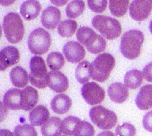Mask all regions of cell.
<instances>
[{
    "label": "cell",
    "instance_id": "4dcf8cb0",
    "mask_svg": "<svg viewBox=\"0 0 152 136\" xmlns=\"http://www.w3.org/2000/svg\"><path fill=\"white\" fill-rule=\"evenodd\" d=\"M80 121V118L74 116H68L62 122V132L66 135L73 136L74 128Z\"/></svg>",
    "mask_w": 152,
    "mask_h": 136
},
{
    "label": "cell",
    "instance_id": "b9f144b4",
    "mask_svg": "<svg viewBox=\"0 0 152 136\" xmlns=\"http://www.w3.org/2000/svg\"><path fill=\"white\" fill-rule=\"evenodd\" d=\"M62 136H66V135H62Z\"/></svg>",
    "mask_w": 152,
    "mask_h": 136
},
{
    "label": "cell",
    "instance_id": "6da1fadb",
    "mask_svg": "<svg viewBox=\"0 0 152 136\" xmlns=\"http://www.w3.org/2000/svg\"><path fill=\"white\" fill-rule=\"evenodd\" d=\"M144 42V34L139 30H131L123 35L120 43L122 54L129 60L138 57Z\"/></svg>",
    "mask_w": 152,
    "mask_h": 136
},
{
    "label": "cell",
    "instance_id": "836d02e7",
    "mask_svg": "<svg viewBox=\"0 0 152 136\" xmlns=\"http://www.w3.org/2000/svg\"><path fill=\"white\" fill-rule=\"evenodd\" d=\"M107 4L108 0H88V7L96 13H101L105 11Z\"/></svg>",
    "mask_w": 152,
    "mask_h": 136
},
{
    "label": "cell",
    "instance_id": "3957f363",
    "mask_svg": "<svg viewBox=\"0 0 152 136\" xmlns=\"http://www.w3.org/2000/svg\"><path fill=\"white\" fill-rule=\"evenodd\" d=\"M2 28L7 41L13 44L19 43L23 39L25 27L20 16L16 13H9L4 16Z\"/></svg>",
    "mask_w": 152,
    "mask_h": 136
},
{
    "label": "cell",
    "instance_id": "1f68e13d",
    "mask_svg": "<svg viewBox=\"0 0 152 136\" xmlns=\"http://www.w3.org/2000/svg\"><path fill=\"white\" fill-rule=\"evenodd\" d=\"M13 134L15 136H38L35 128L29 124L16 126Z\"/></svg>",
    "mask_w": 152,
    "mask_h": 136
},
{
    "label": "cell",
    "instance_id": "8d00e7d4",
    "mask_svg": "<svg viewBox=\"0 0 152 136\" xmlns=\"http://www.w3.org/2000/svg\"><path fill=\"white\" fill-rule=\"evenodd\" d=\"M50 1L54 5L58 6V7H61V6L65 5L68 2V0H50Z\"/></svg>",
    "mask_w": 152,
    "mask_h": 136
},
{
    "label": "cell",
    "instance_id": "ffe728a7",
    "mask_svg": "<svg viewBox=\"0 0 152 136\" xmlns=\"http://www.w3.org/2000/svg\"><path fill=\"white\" fill-rule=\"evenodd\" d=\"M4 107L9 110H21L22 104V90L19 89H11L7 91L3 98Z\"/></svg>",
    "mask_w": 152,
    "mask_h": 136
},
{
    "label": "cell",
    "instance_id": "d590c367",
    "mask_svg": "<svg viewBox=\"0 0 152 136\" xmlns=\"http://www.w3.org/2000/svg\"><path fill=\"white\" fill-rule=\"evenodd\" d=\"M142 75L145 80L152 83V62L148 63L142 70Z\"/></svg>",
    "mask_w": 152,
    "mask_h": 136
},
{
    "label": "cell",
    "instance_id": "d6986e66",
    "mask_svg": "<svg viewBox=\"0 0 152 136\" xmlns=\"http://www.w3.org/2000/svg\"><path fill=\"white\" fill-rule=\"evenodd\" d=\"M72 105L71 99L66 95L59 94L52 99L51 109L56 114L63 115L68 112Z\"/></svg>",
    "mask_w": 152,
    "mask_h": 136
},
{
    "label": "cell",
    "instance_id": "74e56055",
    "mask_svg": "<svg viewBox=\"0 0 152 136\" xmlns=\"http://www.w3.org/2000/svg\"><path fill=\"white\" fill-rule=\"evenodd\" d=\"M0 136H15L10 132V130L7 129H1L0 130Z\"/></svg>",
    "mask_w": 152,
    "mask_h": 136
},
{
    "label": "cell",
    "instance_id": "ba28073f",
    "mask_svg": "<svg viewBox=\"0 0 152 136\" xmlns=\"http://www.w3.org/2000/svg\"><path fill=\"white\" fill-rule=\"evenodd\" d=\"M89 116L91 121L101 129H111L117 124V115L102 106H96L91 109Z\"/></svg>",
    "mask_w": 152,
    "mask_h": 136
},
{
    "label": "cell",
    "instance_id": "2e32d148",
    "mask_svg": "<svg viewBox=\"0 0 152 136\" xmlns=\"http://www.w3.org/2000/svg\"><path fill=\"white\" fill-rule=\"evenodd\" d=\"M108 95L113 102L123 104L129 98V89L123 83H114L108 87Z\"/></svg>",
    "mask_w": 152,
    "mask_h": 136
},
{
    "label": "cell",
    "instance_id": "4fadbf2b",
    "mask_svg": "<svg viewBox=\"0 0 152 136\" xmlns=\"http://www.w3.org/2000/svg\"><path fill=\"white\" fill-rule=\"evenodd\" d=\"M61 12L59 9L53 6H49L43 10L41 22L43 26L49 30H53L60 23Z\"/></svg>",
    "mask_w": 152,
    "mask_h": 136
},
{
    "label": "cell",
    "instance_id": "f1b7e54d",
    "mask_svg": "<svg viewBox=\"0 0 152 136\" xmlns=\"http://www.w3.org/2000/svg\"><path fill=\"white\" fill-rule=\"evenodd\" d=\"M65 60L59 52H51L47 57L48 66L52 71H58L63 67Z\"/></svg>",
    "mask_w": 152,
    "mask_h": 136
},
{
    "label": "cell",
    "instance_id": "7c38bea8",
    "mask_svg": "<svg viewBox=\"0 0 152 136\" xmlns=\"http://www.w3.org/2000/svg\"><path fill=\"white\" fill-rule=\"evenodd\" d=\"M47 83L48 86L57 93L65 92L69 86L66 76L58 71H51L48 72Z\"/></svg>",
    "mask_w": 152,
    "mask_h": 136
},
{
    "label": "cell",
    "instance_id": "9a60e30c",
    "mask_svg": "<svg viewBox=\"0 0 152 136\" xmlns=\"http://www.w3.org/2000/svg\"><path fill=\"white\" fill-rule=\"evenodd\" d=\"M39 101V95L37 89L32 86H26L22 90V104L21 110L30 111L36 107Z\"/></svg>",
    "mask_w": 152,
    "mask_h": 136
},
{
    "label": "cell",
    "instance_id": "52a82bcc",
    "mask_svg": "<svg viewBox=\"0 0 152 136\" xmlns=\"http://www.w3.org/2000/svg\"><path fill=\"white\" fill-rule=\"evenodd\" d=\"M30 83L39 89L47 87L48 72L44 59L42 57H33L30 61Z\"/></svg>",
    "mask_w": 152,
    "mask_h": 136
},
{
    "label": "cell",
    "instance_id": "8fae6325",
    "mask_svg": "<svg viewBox=\"0 0 152 136\" xmlns=\"http://www.w3.org/2000/svg\"><path fill=\"white\" fill-rule=\"evenodd\" d=\"M63 54L68 62L77 63L85 57L86 51L81 43L76 41H70L64 46Z\"/></svg>",
    "mask_w": 152,
    "mask_h": 136
},
{
    "label": "cell",
    "instance_id": "277c9868",
    "mask_svg": "<svg viewBox=\"0 0 152 136\" xmlns=\"http://www.w3.org/2000/svg\"><path fill=\"white\" fill-rule=\"evenodd\" d=\"M115 65V59L110 54H102L91 64V76L97 82L105 81Z\"/></svg>",
    "mask_w": 152,
    "mask_h": 136
},
{
    "label": "cell",
    "instance_id": "e575fe53",
    "mask_svg": "<svg viewBox=\"0 0 152 136\" xmlns=\"http://www.w3.org/2000/svg\"><path fill=\"white\" fill-rule=\"evenodd\" d=\"M142 125L145 130L152 132V111L148 112L142 119Z\"/></svg>",
    "mask_w": 152,
    "mask_h": 136
},
{
    "label": "cell",
    "instance_id": "8992f818",
    "mask_svg": "<svg viewBox=\"0 0 152 136\" xmlns=\"http://www.w3.org/2000/svg\"><path fill=\"white\" fill-rule=\"evenodd\" d=\"M51 37L50 34L42 28L33 31L28 37V49L35 55H42L50 49Z\"/></svg>",
    "mask_w": 152,
    "mask_h": 136
},
{
    "label": "cell",
    "instance_id": "d6a6232c",
    "mask_svg": "<svg viewBox=\"0 0 152 136\" xmlns=\"http://www.w3.org/2000/svg\"><path fill=\"white\" fill-rule=\"evenodd\" d=\"M116 136H135L136 129L129 123H123L116 128Z\"/></svg>",
    "mask_w": 152,
    "mask_h": 136
},
{
    "label": "cell",
    "instance_id": "ac0fdd59",
    "mask_svg": "<svg viewBox=\"0 0 152 136\" xmlns=\"http://www.w3.org/2000/svg\"><path fill=\"white\" fill-rule=\"evenodd\" d=\"M135 102L137 107L141 110H148L152 108V84L145 85L141 88Z\"/></svg>",
    "mask_w": 152,
    "mask_h": 136
},
{
    "label": "cell",
    "instance_id": "d4e9b609",
    "mask_svg": "<svg viewBox=\"0 0 152 136\" xmlns=\"http://www.w3.org/2000/svg\"><path fill=\"white\" fill-rule=\"evenodd\" d=\"M75 75L77 81L80 83L83 84V83H87L91 77V64L86 60L80 62L76 68Z\"/></svg>",
    "mask_w": 152,
    "mask_h": 136
},
{
    "label": "cell",
    "instance_id": "60d3db41",
    "mask_svg": "<svg viewBox=\"0 0 152 136\" xmlns=\"http://www.w3.org/2000/svg\"><path fill=\"white\" fill-rule=\"evenodd\" d=\"M149 30H150V31H151V34H152V20L151 21V22H150Z\"/></svg>",
    "mask_w": 152,
    "mask_h": 136
},
{
    "label": "cell",
    "instance_id": "4316f807",
    "mask_svg": "<svg viewBox=\"0 0 152 136\" xmlns=\"http://www.w3.org/2000/svg\"><path fill=\"white\" fill-rule=\"evenodd\" d=\"M77 28V23L73 19H65L58 25V33L62 37L68 38L72 37Z\"/></svg>",
    "mask_w": 152,
    "mask_h": 136
},
{
    "label": "cell",
    "instance_id": "cb8c5ba5",
    "mask_svg": "<svg viewBox=\"0 0 152 136\" xmlns=\"http://www.w3.org/2000/svg\"><path fill=\"white\" fill-rule=\"evenodd\" d=\"M142 73L140 70L133 69L128 71L124 77L125 85L131 89L139 88L142 83Z\"/></svg>",
    "mask_w": 152,
    "mask_h": 136
},
{
    "label": "cell",
    "instance_id": "7402d4cb",
    "mask_svg": "<svg viewBox=\"0 0 152 136\" xmlns=\"http://www.w3.org/2000/svg\"><path fill=\"white\" fill-rule=\"evenodd\" d=\"M62 121L58 117H51L42 126V136H60L62 133Z\"/></svg>",
    "mask_w": 152,
    "mask_h": 136
},
{
    "label": "cell",
    "instance_id": "5b68a950",
    "mask_svg": "<svg viewBox=\"0 0 152 136\" xmlns=\"http://www.w3.org/2000/svg\"><path fill=\"white\" fill-rule=\"evenodd\" d=\"M92 25L107 40H115L122 33L120 22L110 16L97 15L92 19Z\"/></svg>",
    "mask_w": 152,
    "mask_h": 136
},
{
    "label": "cell",
    "instance_id": "44dd1931",
    "mask_svg": "<svg viewBox=\"0 0 152 136\" xmlns=\"http://www.w3.org/2000/svg\"><path fill=\"white\" fill-rule=\"evenodd\" d=\"M50 113L48 110L44 106L35 107L29 114V120L32 126H39L45 124L49 119Z\"/></svg>",
    "mask_w": 152,
    "mask_h": 136
},
{
    "label": "cell",
    "instance_id": "30bf717a",
    "mask_svg": "<svg viewBox=\"0 0 152 136\" xmlns=\"http://www.w3.org/2000/svg\"><path fill=\"white\" fill-rule=\"evenodd\" d=\"M152 10V0H134L129 7L131 17L136 21L145 20Z\"/></svg>",
    "mask_w": 152,
    "mask_h": 136
},
{
    "label": "cell",
    "instance_id": "ab89813d",
    "mask_svg": "<svg viewBox=\"0 0 152 136\" xmlns=\"http://www.w3.org/2000/svg\"><path fill=\"white\" fill-rule=\"evenodd\" d=\"M97 136H114V134L111 131H102L99 132Z\"/></svg>",
    "mask_w": 152,
    "mask_h": 136
},
{
    "label": "cell",
    "instance_id": "f35d334b",
    "mask_svg": "<svg viewBox=\"0 0 152 136\" xmlns=\"http://www.w3.org/2000/svg\"><path fill=\"white\" fill-rule=\"evenodd\" d=\"M16 0H0L1 4L3 6H10L15 2Z\"/></svg>",
    "mask_w": 152,
    "mask_h": 136
},
{
    "label": "cell",
    "instance_id": "5bb4252c",
    "mask_svg": "<svg viewBox=\"0 0 152 136\" xmlns=\"http://www.w3.org/2000/svg\"><path fill=\"white\" fill-rule=\"evenodd\" d=\"M19 60V51L16 47L6 46L0 52V68L4 71L8 67L17 63Z\"/></svg>",
    "mask_w": 152,
    "mask_h": 136
},
{
    "label": "cell",
    "instance_id": "e0dca14e",
    "mask_svg": "<svg viewBox=\"0 0 152 136\" xmlns=\"http://www.w3.org/2000/svg\"><path fill=\"white\" fill-rule=\"evenodd\" d=\"M41 4L37 0H27L20 7V13L25 20H32L39 15Z\"/></svg>",
    "mask_w": 152,
    "mask_h": 136
},
{
    "label": "cell",
    "instance_id": "7a4b0ae2",
    "mask_svg": "<svg viewBox=\"0 0 152 136\" xmlns=\"http://www.w3.org/2000/svg\"><path fill=\"white\" fill-rule=\"evenodd\" d=\"M77 40L87 48L90 53L96 54L106 49V41L99 34L88 27H81L77 32Z\"/></svg>",
    "mask_w": 152,
    "mask_h": 136
},
{
    "label": "cell",
    "instance_id": "f546056e",
    "mask_svg": "<svg viewBox=\"0 0 152 136\" xmlns=\"http://www.w3.org/2000/svg\"><path fill=\"white\" fill-rule=\"evenodd\" d=\"M94 126L87 121L80 120L74 128L73 136H94Z\"/></svg>",
    "mask_w": 152,
    "mask_h": 136
},
{
    "label": "cell",
    "instance_id": "484cf974",
    "mask_svg": "<svg viewBox=\"0 0 152 136\" xmlns=\"http://www.w3.org/2000/svg\"><path fill=\"white\" fill-rule=\"evenodd\" d=\"M129 0H109V9L113 16L121 17L127 13Z\"/></svg>",
    "mask_w": 152,
    "mask_h": 136
},
{
    "label": "cell",
    "instance_id": "9c48e42d",
    "mask_svg": "<svg viewBox=\"0 0 152 136\" xmlns=\"http://www.w3.org/2000/svg\"><path fill=\"white\" fill-rule=\"evenodd\" d=\"M82 96L89 105H96L105 98V91L95 82L85 83L81 89Z\"/></svg>",
    "mask_w": 152,
    "mask_h": 136
},
{
    "label": "cell",
    "instance_id": "83f0119b",
    "mask_svg": "<svg viewBox=\"0 0 152 136\" xmlns=\"http://www.w3.org/2000/svg\"><path fill=\"white\" fill-rule=\"evenodd\" d=\"M86 8V4L82 0H73L67 5L65 13L68 17L75 19L80 16Z\"/></svg>",
    "mask_w": 152,
    "mask_h": 136
},
{
    "label": "cell",
    "instance_id": "603a6c76",
    "mask_svg": "<svg viewBox=\"0 0 152 136\" xmlns=\"http://www.w3.org/2000/svg\"><path fill=\"white\" fill-rule=\"evenodd\" d=\"M10 80L14 86L17 88H24L28 85L29 75L25 69L20 66L12 68L10 73Z\"/></svg>",
    "mask_w": 152,
    "mask_h": 136
}]
</instances>
